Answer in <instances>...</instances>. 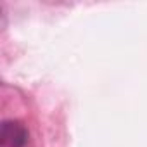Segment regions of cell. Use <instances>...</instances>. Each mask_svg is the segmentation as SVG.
<instances>
[{
	"instance_id": "1",
	"label": "cell",
	"mask_w": 147,
	"mask_h": 147,
	"mask_svg": "<svg viewBox=\"0 0 147 147\" xmlns=\"http://www.w3.org/2000/svg\"><path fill=\"white\" fill-rule=\"evenodd\" d=\"M0 137H2V144L5 147H24L28 140V131L18 121H5L2 125Z\"/></svg>"
}]
</instances>
